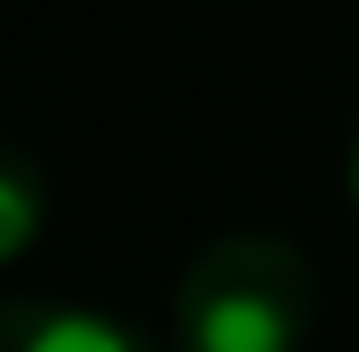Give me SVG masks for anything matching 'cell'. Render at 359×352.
I'll return each instance as SVG.
<instances>
[{
	"mask_svg": "<svg viewBox=\"0 0 359 352\" xmlns=\"http://www.w3.org/2000/svg\"><path fill=\"white\" fill-rule=\"evenodd\" d=\"M176 352H304L320 328V273L280 233H216L168 296Z\"/></svg>",
	"mask_w": 359,
	"mask_h": 352,
	"instance_id": "obj_1",
	"label": "cell"
},
{
	"mask_svg": "<svg viewBox=\"0 0 359 352\" xmlns=\"http://www.w3.org/2000/svg\"><path fill=\"white\" fill-rule=\"evenodd\" d=\"M0 352H160L136 320L80 296H0Z\"/></svg>",
	"mask_w": 359,
	"mask_h": 352,
	"instance_id": "obj_2",
	"label": "cell"
},
{
	"mask_svg": "<svg viewBox=\"0 0 359 352\" xmlns=\"http://www.w3.org/2000/svg\"><path fill=\"white\" fill-rule=\"evenodd\" d=\"M48 209H56V193H48V176H40V160L25 152V144L0 136V264H16L40 240Z\"/></svg>",
	"mask_w": 359,
	"mask_h": 352,
	"instance_id": "obj_3",
	"label": "cell"
},
{
	"mask_svg": "<svg viewBox=\"0 0 359 352\" xmlns=\"http://www.w3.org/2000/svg\"><path fill=\"white\" fill-rule=\"evenodd\" d=\"M344 184H351V209H359V120H351V152H344Z\"/></svg>",
	"mask_w": 359,
	"mask_h": 352,
	"instance_id": "obj_4",
	"label": "cell"
}]
</instances>
